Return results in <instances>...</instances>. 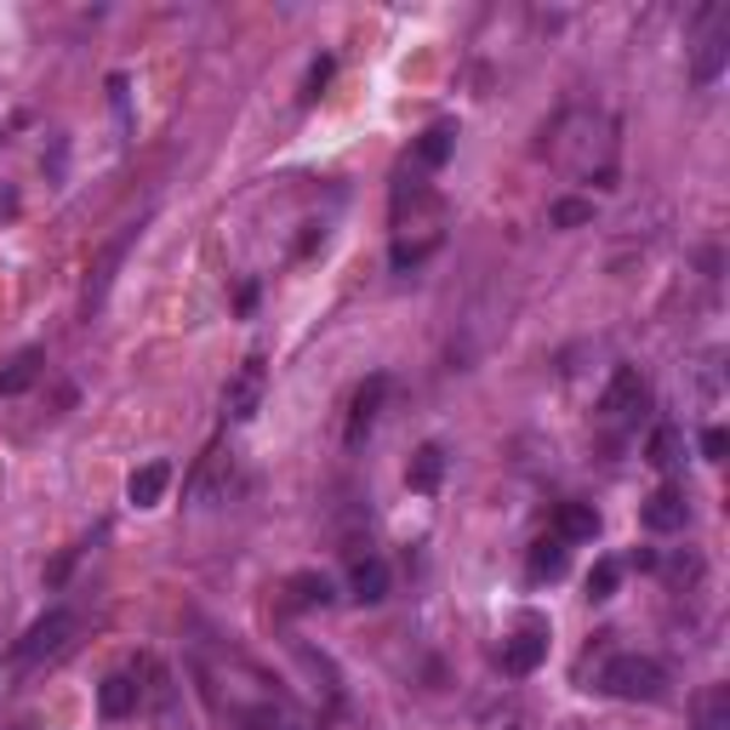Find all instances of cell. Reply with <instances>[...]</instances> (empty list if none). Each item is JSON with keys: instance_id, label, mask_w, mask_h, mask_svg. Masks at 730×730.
I'll return each instance as SVG.
<instances>
[{"instance_id": "cell-1", "label": "cell", "mask_w": 730, "mask_h": 730, "mask_svg": "<svg viewBox=\"0 0 730 730\" xmlns=\"http://www.w3.org/2000/svg\"><path fill=\"white\" fill-rule=\"evenodd\" d=\"M600 690L616 696V702H662L668 696V674L651 656H611L600 668Z\"/></svg>"}, {"instance_id": "cell-14", "label": "cell", "mask_w": 730, "mask_h": 730, "mask_svg": "<svg viewBox=\"0 0 730 730\" xmlns=\"http://www.w3.org/2000/svg\"><path fill=\"white\" fill-rule=\"evenodd\" d=\"M348 588H354L359 605H383L388 600V566H383V559H354Z\"/></svg>"}, {"instance_id": "cell-15", "label": "cell", "mask_w": 730, "mask_h": 730, "mask_svg": "<svg viewBox=\"0 0 730 730\" xmlns=\"http://www.w3.org/2000/svg\"><path fill=\"white\" fill-rule=\"evenodd\" d=\"M440 480H445V451L440 445H417L411 469H406V485L417 496H428V491H440Z\"/></svg>"}, {"instance_id": "cell-25", "label": "cell", "mask_w": 730, "mask_h": 730, "mask_svg": "<svg viewBox=\"0 0 730 730\" xmlns=\"http://www.w3.org/2000/svg\"><path fill=\"white\" fill-rule=\"evenodd\" d=\"M18 206H23V201H18V189H12V183H0V223L18 217Z\"/></svg>"}, {"instance_id": "cell-3", "label": "cell", "mask_w": 730, "mask_h": 730, "mask_svg": "<svg viewBox=\"0 0 730 730\" xmlns=\"http://www.w3.org/2000/svg\"><path fill=\"white\" fill-rule=\"evenodd\" d=\"M696 29H708L702 41H696V57H690V80L696 86H713L730 63V12L724 7H702L696 12Z\"/></svg>"}, {"instance_id": "cell-18", "label": "cell", "mask_w": 730, "mask_h": 730, "mask_svg": "<svg viewBox=\"0 0 730 730\" xmlns=\"http://www.w3.org/2000/svg\"><path fill=\"white\" fill-rule=\"evenodd\" d=\"M566 566H571V554H566V543H559V537H543L537 548H530V577H537V582H559V577H566Z\"/></svg>"}, {"instance_id": "cell-26", "label": "cell", "mask_w": 730, "mask_h": 730, "mask_svg": "<svg viewBox=\"0 0 730 730\" xmlns=\"http://www.w3.org/2000/svg\"><path fill=\"white\" fill-rule=\"evenodd\" d=\"M75 554H80V548H63V559H57V566L46 571V582H52V588H57L63 577H69V566H75Z\"/></svg>"}, {"instance_id": "cell-9", "label": "cell", "mask_w": 730, "mask_h": 730, "mask_svg": "<svg viewBox=\"0 0 730 730\" xmlns=\"http://www.w3.org/2000/svg\"><path fill=\"white\" fill-rule=\"evenodd\" d=\"M138 708H143L138 674H109L104 685H97V713H104V719H131Z\"/></svg>"}, {"instance_id": "cell-22", "label": "cell", "mask_w": 730, "mask_h": 730, "mask_svg": "<svg viewBox=\"0 0 730 730\" xmlns=\"http://www.w3.org/2000/svg\"><path fill=\"white\" fill-rule=\"evenodd\" d=\"M616 588H622V566H616V559H600V566L588 571V600H593V605H605Z\"/></svg>"}, {"instance_id": "cell-6", "label": "cell", "mask_w": 730, "mask_h": 730, "mask_svg": "<svg viewBox=\"0 0 730 730\" xmlns=\"http://www.w3.org/2000/svg\"><path fill=\"white\" fill-rule=\"evenodd\" d=\"M262 377H269V372H262V354H251V359L240 365V377L228 383L223 411L235 417V422H251V417H257V406H262Z\"/></svg>"}, {"instance_id": "cell-17", "label": "cell", "mask_w": 730, "mask_h": 730, "mask_svg": "<svg viewBox=\"0 0 730 730\" xmlns=\"http://www.w3.org/2000/svg\"><path fill=\"white\" fill-rule=\"evenodd\" d=\"M35 377H41V354L35 348H23V354H12L7 365H0V394H23V388H35Z\"/></svg>"}, {"instance_id": "cell-10", "label": "cell", "mask_w": 730, "mask_h": 730, "mask_svg": "<svg viewBox=\"0 0 730 730\" xmlns=\"http://www.w3.org/2000/svg\"><path fill=\"white\" fill-rule=\"evenodd\" d=\"M645 462H651L656 474H674L679 462H685V428L679 422H656L651 440H645Z\"/></svg>"}, {"instance_id": "cell-12", "label": "cell", "mask_w": 730, "mask_h": 730, "mask_svg": "<svg viewBox=\"0 0 730 730\" xmlns=\"http://www.w3.org/2000/svg\"><path fill=\"white\" fill-rule=\"evenodd\" d=\"M165 485H172V462H143V469H131L126 496H131L138 508H154L160 496H165Z\"/></svg>"}, {"instance_id": "cell-13", "label": "cell", "mask_w": 730, "mask_h": 730, "mask_svg": "<svg viewBox=\"0 0 730 730\" xmlns=\"http://www.w3.org/2000/svg\"><path fill=\"white\" fill-rule=\"evenodd\" d=\"M131 240H138V228H126V235L97 257V269H92V280H86V309H97L104 303V291H109V280H115V269H120V257L131 251Z\"/></svg>"}, {"instance_id": "cell-2", "label": "cell", "mask_w": 730, "mask_h": 730, "mask_svg": "<svg viewBox=\"0 0 730 730\" xmlns=\"http://www.w3.org/2000/svg\"><path fill=\"white\" fill-rule=\"evenodd\" d=\"M75 611H46L41 622H29V634L12 645V662L18 668H41V662H57L63 651L75 645Z\"/></svg>"}, {"instance_id": "cell-16", "label": "cell", "mask_w": 730, "mask_h": 730, "mask_svg": "<svg viewBox=\"0 0 730 730\" xmlns=\"http://www.w3.org/2000/svg\"><path fill=\"white\" fill-rule=\"evenodd\" d=\"M337 593H331V577H320V571H303V577H291L286 582V605L291 611H314V605H331Z\"/></svg>"}, {"instance_id": "cell-21", "label": "cell", "mask_w": 730, "mask_h": 730, "mask_svg": "<svg viewBox=\"0 0 730 730\" xmlns=\"http://www.w3.org/2000/svg\"><path fill=\"white\" fill-rule=\"evenodd\" d=\"M548 223L554 228H582V223H593V201H582V194H559V201L548 206Z\"/></svg>"}, {"instance_id": "cell-4", "label": "cell", "mask_w": 730, "mask_h": 730, "mask_svg": "<svg viewBox=\"0 0 730 730\" xmlns=\"http://www.w3.org/2000/svg\"><path fill=\"white\" fill-rule=\"evenodd\" d=\"M651 406V388H645V377L634 372V365H616L611 372V383H605V394H600V417L611 422V428H627L640 411Z\"/></svg>"}, {"instance_id": "cell-8", "label": "cell", "mask_w": 730, "mask_h": 730, "mask_svg": "<svg viewBox=\"0 0 730 730\" xmlns=\"http://www.w3.org/2000/svg\"><path fill=\"white\" fill-rule=\"evenodd\" d=\"M543 656H548V634L543 627H519L514 640H503V674L525 679V674L543 668Z\"/></svg>"}, {"instance_id": "cell-5", "label": "cell", "mask_w": 730, "mask_h": 730, "mask_svg": "<svg viewBox=\"0 0 730 730\" xmlns=\"http://www.w3.org/2000/svg\"><path fill=\"white\" fill-rule=\"evenodd\" d=\"M383 400H388V377H383V372H372V377L359 383L354 406H348V428H343V440H348V445H365V434L377 428V411H383Z\"/></svg>"}, {"instance_id": "cell-23", "label": "cell", "mask_w": 730, "mask_h": 730, "mask_svg": "<svg viewBox=\"0 0 730 730\" xmlns=\"http://www.w3.org/2000/svg\"><path fill=\"white\" fill-rule=\"evenodd\" d=\"M331 69H337V63H331V57H314V63H309V75H303V104H314V97L325 92Z\"/></svg>"}, {"instance_id": "cell-11", "label": "cell", "mask_w": 730, "mask_h": 730, "mask_svg": "<svg viewBox=\"0 0 730 730\" xmlns=\"http://www.w3.org/2000/svg\"><path fill=\"white\" fill-rule=\"evenodd\" d=\"M554 537L559 543H593V537H600V508H593V503H559Z\"/></svg>"}, {"instance_id": "cell-24", "label": "cell", "mask_w": 730, "mask_h": 730, "mask_svg": "<svg viewBox=\"0 0 730 730\" xmlns=\"http://www.w3.org/2000/svg\"><path fill=\"white\" fill-rule=\"evenodd\" d=\"M724 451H730V434H724V428H702V457H708V462H724Z\"/></svg>"}, {"instance_id": "cell-19", "label": "cell", "mask_w": 730, "mask_h": 730, "mask_svg": "<svg viewBox=\"0 0 730 730\" xmlns=\"http://www.w3.org/2000/svg\"><path fill=\"white\" fill-rule=\"evenodd\" d=\"M696 730H730V685H708L696 696Z\"/></svg>"}, {"instance_id": "cell-20", "label": "cell", "mask_w": 730, "mask_h": 730, "mask_svg": "<svg viewBox=\"0 0 730 730\" xmlns=\"http://www.w3.org/2000/svg\"><path fill=\"white\" fill-rule=\"evenodd\" d=\"M451 149H457V131H451V126H428L422 138H417V165L440 172V165L451 160Z\"/></svg>"}, {"instance_id": "cell-7", "label": "cell", "mask_w": 730, "mask_h": 730, "mask_svg": "<svg viewBox=\"0 0 730 730\" xmlns=\"http://www.w3.org/2000/svg\"><path fill=\"white\" fill-rule=\"evenodd\" d=\"M640 519H645V530H656V537H668V530H685V519H690L685 491H679V485L651 491V496H645V508H640Z\"/></svg>"}, {"instance_id": "cell-27", "label": "cell", "mask_w": 730, "mask_h": 730, "mask_svg": "<svg viewBox=\"0 0 730 730\" xmlns=\"http://www.w3.org/2000/svg\"><path fill=\"white\" fill-rule=\"evenodd\" d=\"M275 730H303V719H297V713H280V719H275Z\"/></svg>"}]
</instances>
